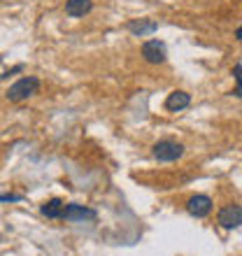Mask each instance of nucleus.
I'll return each instance as SVG.
<instances>
[{"mask_svg":"<svg viewBox=\"0 0 242 256\" xmlns=\"http://www.w3.org/2000/svg\"><path fill=\"white\" fill-rule=\"evenodd\" d=\"M38 88H40V80L38 77H21L19 82H14L12 86L7 88L5 96L10 102H21L38 94Z\"/></svg>","mask_w":242,"mask_h":256,"instance_id":"1","label":"nucleus"},{"mask_svg":"<svg viewBox=\"0 0 242 256\" xmlns=\"http://www.w3.org/2000/svg\"><path fill=\"white\" fill-rule=\"evenodd\" d=\"M184 154V147L180 142H172V140H161L154 144V158L156 161H163V163H172L177 158H182Z\"/></svg>","mask_w":242,"mask_h":256,"instance_id":"2","label":"nucleus"},{"mask_svg":"<svg viewBox=\"0 0 242 256\" xmlns=\"http://www.w3.org/2000/svg\"><path fill=\"white\" fill-rule=\"evenodd\" d=\"M186 210H188V214L196 216V219H202V216H208L210 212H212V198L210 196H191L186 202Z\"/></svg>","mask_w":242,"mask_h":256,"instance_id":"3","label":"nucleus"},{"mask_svg":"<svg viewBox=\"0 0 242 256\" xmlns=\"http://www.w3.org/2000/svg\"><path fill=\"white\" fill-rule=\"evenodd\" d=\"M216 222L222 224V228H238L242 224V208L240 205H226V208L219 210Z\"/></svg>","mask_w":242,"mask_h":256,"instance_id":"4","label":"nucleus"},{"mask_svg":"<svg viewBox=\"0 0 242 256\" xmlns=\"http://www.w3.org/2000/svg\"><path fill=\"white\" fill-rule=\"evenodd\" d=\"M142 56L147 63H163L166 61V44L161 40H147L142 44Z\"/></svg>","mask_w":242,"mask_h":256,"instance_id":"5","label":"nucleus"},{"mask_svg":"<svg viewBox=\"0 0 242 256\" xmlns=\"http://www.w3.org/2000/svg\"><path fill=\"white\" fill-rule=\"evenodd\" d=\"M60 219H66V222H84V219H96V212L88 208H82L77 202H70V205H66Z\"/></svg>","mask_w":242,"mask_h":256,"instance_id":"6","label":"nucleus"},{"mask_svg":"<svg viewBox=\"0 0 242 256\" xmlns=\"http://www.w3.org/2000/svg\"><path fill=\"white\" fill-rule=\"evenodd\" d=\"M191 105V96L186 91H172L168 96V100H166V110L168 112H180V110L188 108Z\"/></svg>","mask_w":242,"mask_h":256,"instance_id":"7","label":"nucleus"},{"mask_svg":"<svg viewBox=\"0 0 242 256\" xmlns=\"http://www.w3.org/2000/svg\"><path fill=\"white\" fill-rule=\"evenodd\" d=\"M94 10V0H68L66 14L68 16H84Z\"/></svg>","mask_w":242,"mask_h":256,"instance_id":"8","label":"nucleus"},{"mask_svg":"<svg viewBox=\"0 0 242 256\" xmlns=\"http://www.w3.org/2000/svg\"><path fill=\"white\" fill-rule=\"evenodd\" d=\"M128 30L133 35H138V38H144V35H149V33H156V30H158V24H156V21H149V19L130 21V24H128Z\"/></svg>","mask_w":242,"mask_h":256,"instance_id":"9","label":"nucleus"},{"mask_svg":"<svg viewBox=\"0 0 242 256\" xmlns=\"http://www.w3.org/2000/svg\"><path fill=\"white\" fill-rule=\"evenodd\" d=\"M63 210H66V202L60 200V198H52V200H47L42 205L40 212L47 216V219H60V216H63Z\"/></svg>","mask_w":242,"mask_h":256,"instance_id":"10","label":"nucleus"},{"mask_svg":"<svg viewBox=\"0 0 242 256\" xmlns=\"http://www.w3.org/2000/svg\"><path fill=\"white\" fill-rule=\"evenodd\" d=\"M233 77L238 80V84H242V66H236V68H233Z\"/></svg>","mask_w":242,"mask_h":256,"instance_id":"11","label":"nucleus"},{"mask_svg":"<svg viewBox=\"0 0 242 256\" xmlns=\"http://www.w3.org/2000/svg\"><path fill=\"white\" fill-rule=\"evenodd\" d=\"M0 200H21V196H16V194H5V196H0Z\"/></svg>","mask_w":242,"mask_h":256,"instance_id":"12","label":"nucleus"},{"mask_svg":"<svg viewBox=\"0 0 242 256\" xmlns=\"http://www.w3.org/2000/svg\"><path fill=\"white\" fill-rule=\"evenodd\" d=\"M233 96H238V98H240V100H242V84H238V88H236V91H233Z\"/></svg>","mask_w":242,"mask_h":256,"instance_id":"13","label":"nucleus"},{"mask_svg":"<svg viewBox=\"0 0 242 256\" xmlns=\"http://www.w3.org/2000/svg\"><path fill=\"white\" fill-rule=\"evenodd\" d=\"M236 38H238V40L242 42V26H240V28H238V30H236Z\"/></svg>","mask_w":242,"mask_h":256,"instance_id":"14","label":"nucleus"}]
</instances>
